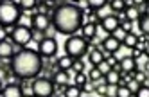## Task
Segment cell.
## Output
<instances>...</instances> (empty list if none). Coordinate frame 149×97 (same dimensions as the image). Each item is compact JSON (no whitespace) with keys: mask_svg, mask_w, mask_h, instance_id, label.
Returning <instances> with one entry per match:
<instances>
[{"mask_svg":"<svg viewBox=\"0 0 149 97\" xmlns=\"http://www.w3.org/2000/svg\"><path fill=\"white\" fill-rule=\"evenodd\" d=\"M84 24V9L72 2H61L52 7L50 25L63 36H74Z\"/></svg>","mask_w":149,"mask_h":97,"instance_id":"1","label":"cell"},{"mask_svg":"<svg viewBox=\"0 0 149 97\" xmlns=\"http://www.w3.org/2000/svg\"><path fill=\"white\" fill-rule=\"evenodd\" d=\"M9 70L18 79H34L43 70V59L38 54V50L24 47L15 52V56L11 58Z\"/></svg>","mask_w":149,"mask_h":97,"instance_id":"2","label":"cell"},{"mask_svg":"<svg viewBox=\"0 0 149 97\" xmlns=\"http://www.w3.org/2000/svg\"><path fill=\"white\" fill-rule=\"evenodd\" d=\"M24 16V11L20 9V6L11 0H2L0 2V27H15L20 24V20Z\"/></svg>","mask_w":149,"mask_h":97,"instance_id":"3","label":"cell"},{"mask_svg":"<svg viewBox=\"0 0 149 97\" xmlns=\"http://www.w3.org/2000/svg\"><path fill=\"white\" fill-rule=\"evenodd\" d=\"M88 49H90V43L77 34L68 36L65 41V54L70 56L72 59H83L84 54H88Z\"/></svg>","mask_w":149,"mask_h":97,"instance_id":"4","label":"cell"},{"mask_svg":"<svg viewBox=\"0 0 149 97\" xmlns=\"http://www.w3.org/2000/svg\"><path fill=\"white\" fill-rule=\"evenodd\" d=\"M31 40H34V32L33 29H31L29 25H22V24H18L11 29V32H9V41L13 43V45L20 47V49H24L27 47Z\"/></svg>","mask_w":149,"mask_h":97,"instance_id":"5","label":"cell"},{"mask_svg":"<svg viewBox=\"0 0 149 97\" xmlns=\"http://www.w3.org/2000/svg\"><path fill=\"white\" fill-rule=\"evenodd\" d=\"M31 94L33 97H54L56 84L49 77H34L31 83Z\"/></svg>","mask_w":149,"mask_h":97,"instance_id":"6","label":"cell"},{"mask_svg":"<svg viewBox=\"0 0 149 97\" xmlns=\"http://www.w3.org/2000/svg\"><path fill=\"white\" fill-rule=\"evenodd\" d=\"M38 54L41 56V59H50L58 54V41L52 36H43L38 41Z\"/></svg>","mask_w":149,"mask_h":97,"instance_id":"7","label":"cell"},{"mask_svg":"<svg viewBox=\"0 0 149 97\" xmlns=\"http://www.w3.org/2000/svg\"><path fill=\"white\" fill-rule=\"evenodd\" d=\"M120 22H124V16H120V15H110V16L99 20L97 22V24H99L97 27L102 29L106 34H113V32L120 27Z\"/></svg>","mask_w":149,"mask_h":97,"instance_id":"8","label":"cell"},{"mask_svg":"<svg viewBox=\"0 0 149 97\" xmlns=\"http://www.w3.org/2000/svg\"><path fill=\"white\" fill-rule=\"evenodd\" d=\"M49 27H50V18L47 15H38V13L31 15V29H33V32L45 34Z\"/></svg>","mask_w":149,"mask_h":97,"instance_id":"9","label":"cell"},{"mask_svg":"<svg viewBox=\"0 0 149 97\" xmlns=\"http://www.w3.org/2000/svg\"><path fill=\"white\" fill-rule=\"evenodd\" d=\"M122 47V43H120V40H117L115 36H111V34H108L102 41H101V50L102 52H106L110 56V54H115V52H119V49Z\"/></svg>","mask_w":149,"mask_h":97,"instance_id":"10","label":"cell"},{"mask_svg":"<svg viewBox=\"0 0 149 97\" xmlns=\"http://www.w3.org/2000/svg\"><path fill=\"white\" fill-rule=\"evenodd\" d=\"M24 88L18 83H7L6 86H2L0 97H24Z\"/></svg>","mask_w":149,"mask_h":97,"instance_id":"11","label":"cell"},{"mask_svg":"<svg viewBox=\"0 0 149 97\" xmlns=\"http://www.w3.org/2000/svg\"><path fill=\"white\" fill-rule=\"evenodd\" d=\"M119 70H120V74H124V72L133 74V72L138 70V63H136V59H133L131 56H126V58L119 59Z\"/></svg>","mask_w":149,"mask_h":97,"instance_id":"12","label":"cell"},{"mask_svg":"<svg viewBox=\"0 0 149 97\" xmlns=\"http://www.w3.org/2000/svg\"><path fill=\"white\" fill-rule=\"evenodd\" d=\"M52 83H54L56 86H68L72 84L70 83V74L67 70H54V74H52Z\"/></svg>","mask_w":149,"mask_h":97,"instance_id":"13","label":"cell"},{"mask_svg":"<svg viewBox=\"0 0 149 97\" xmlns=\"http://www.w3.org/2000/svg\"><path fill=\"white\" fill-rule=\"evenodd\" d=\"M81 31H83V38L90 43L97 36V24H95V22H86V24H83Z\"/></svg>","mask_w":149,"mask_h":97,"instance_id":"14","label":"cell"},{"mask_svg":"<svg viewBox=\"0 0 149 97\" xmlns=\"http://www.w3.org/2000/svg\"><path fill=\"white\" fill-rule=\"evenodd\" d=\"M13 56H15V45L9 41V38L0 41V59H11Z\"/></svg>","mask_w":149,"mask_h":97,"instance_id":"15","label":"cell"},{"mask_svg":"<svg viewBox=\"0 0 149 97\" xmlns=\"http://www.w3.org/2000/svg\"><path fill=\"white\" fill-rule=\"evenodd\" d=\"M106 58H108V54H106V52H102L99 47H97V49H92V50H88V61L93 65V67H97V65H99L101 61H104Z\"/></svg>","mask_w":149,"mask_h":97,"instance_id":"16","label":"cell"},{"mask_svg":"<svg viewBox=\"0 0 149 97\" xmlns=\"http://www.w3.org/2000/svg\"><path fill=\"white\" fill-rule=\"evenodd\" d=\"M122 15H124V20L130 22V24L136 22L138 16H140V13H138V9H136V6H135L133 2H127V7H126V11H124Z\"/></svg>","mask_w":149,"mask_h":97,"instance_id":"17","label":"cell"},{"mask_svg":"<svg viewBox=\"0 0 149 97\" xmlns=\"http://www.w3.org/2000/svg\"><path fill=\"white\" fill-rule=\"evenodd\" d=\"M72 65H74V59L70 56H67V54H63V56H59L56 59V70H70L72 68Z\"/></svg>","mask_w":149,"mask_h":97,"instance_id":"18","label":"cell"},{"mask_svg":"<svg viewBox=\"0 0 149 97\" xmlns=\"http://www.w3.org/2000/svg\"><path fill=\"white\" fill-rule=\"evenodd\" d=\"M106 6H108V2H106V0H88V2H86L88 13H97V11L104 9Z\"/></svg>","mask_w":149,"mask_h":97,"instance_id":"19","label":"cell"},{"mask_svg":"<svg viewBox=\"0 0 149 97\" xmlns=\"http://www.w3.org/2000/svg\"><path fill=\"white\" fill-rule=\"evenodd\" d=\"M108 6H110V11L113 15H122L126 11V7H127V2H124V0H113V2H110Z\"/></svg>","mask_w":149,"mask_h":97,"instance_id":"20","label":"cell"},{"mask_svg":"<svg viewBox=\"0 0 149 97\" xmlns=\"http://www.w3.org/2000/svg\"><path fill=\"white\" fill-rule=\"evenodd\" d=\"M120 75H122V74H120L119 70H113V68H111L108 74L104 75V83H106V84H115V86H117V84H119V81H120Z\"/></svg>","mask_w":149,"mask_h":97,"instance_id":"21","label":"cell"},{"mask_svg":"<svg viewBox=\"0 0 149 97\" xmlns=\"http://www.w3.org/2000/svg\"><path fill=\"white\" fill-rule=\"evenodd\" d=\"M122 45L127 49V50H131V49H135L136 47V43H138V40H136V34H133V32H130V34H126L124 38H122Z\"/></svg>","mask_w":149,"mask_h":97,"instance_id":"22","label":"cell"},{"mask_svg":"<svg viewBox=\"0 0 149 97\" xmlns=\"http://www.w3.org/2000/svg\"><path fill=\"white\" fill-rule=\"evenodd\" d=\"M138 29H140V32L144 36L149 34V16H147V13L138 16Z\"/></svg>","mask_w":149,"mask_h":97,"instance_id":"23","label":"cell"},{"mask_svg":"<svg viewBox=\"0 0 149 97\" xmlns=\"http://www.w3.org/2000/svg\"><path fill=\"white\" fill-rule=\"evenodd\" d=\"M63 97H83V92L79 86L76 84H68L65 88V94H63Z\"/></svg>","mask_w":149,"mask_h":97,"instance_id":"24","label":"cell"},{"mask_svg":"<svg viewBox=\"0 0 149 97\" xmlns=\"http://www.w3.org/2000/svg\"><path fill=\"white\" fill-rule=\"evenodd\" d=\"M16 4L20 6L22 11H36V6H38L36 0H24V2H16Z\"/></svg>","mask_w":149,"mask_h":97,"instance_id":"25","label":"cell"},{"mask_svg":"<svg viewBox=\"0 0 149 97\" xmlns=\"http://www.w3.org/2000/svg\"><path fill=\"white\" fill-rule=\"evenodd\" d=\"M133 81H136L138 84H147V72H142V70H136L133 72Z\"/></svg>","mask_w":149,"mask_h":97,"instance_id":"26","label":"cell"},{"mask_svg":"<svg viewBox=\"0 0 149 97\" xmlns=\"http://www.w3.org/2000/svg\"><path fill=\"white\" fill-rule=\"evenodd\" d=\"M50 7H54V4H52V2H38L36 13H38V15H47V11H49Z\"/></svg>","mask_w":149,"mask_h":97,"instance_id":"27","label":"cell"},{"mask_svg":"<svg viewBox=\"0 0 149 97\" xmlns=\"http://www.w3.org/2000/svg\"><path fill=\"white\" fill-rule=\"evenodd\" d=\"M86 81H88V77H86V74H83V72L76 74V75H74V79H72V83L76 84V86H79V88H81V86L86 83Z\"/></svg>","mask_w":149,"mask_h":97,"instance_id":"28","label":"cell"},{"mask_svg":"<svg viewBox=\"0 0 149 97\" xmlns=\"http://www.w3.org/2000/svg\"><path fill=\"white\" fill-rule=\"evenodd\" d=\"M70 70H74L76 74H79V72L86 74V68H84V61H83V59H74V65H72Z\"/></svg>","mask_w":149,"mask_h":97,"instance_id":"29","label":"cell"},{"mask_svg":"<svg viewBox=\"0 0 149 97\" xmlns=\"http://www.w3.org/2000/svg\"><path fill=\"white\" fill-rule=\"evenodd\" d=\"M133 97H149V86L147 84H140L138 90L133 94Z\"/></svg>","mask_w":149,"mask_h":97,"instance_id":"30","label":"cell"},{"mask_svg":"<svg viewBox=\"0 0 149 97\" xmlns=\"http://www.w3.org/2000/svg\"><path fill=\"white\" fill-rule=\"evenodd\" d=\"M86 77H88V81H97V79L102 77V75H101V72L95 68V67H92V68L88 70V74H86Z\"/></svg>","mask_w":149,"mask_h":97,"instance_id":"31","label":"cell"},{"mask_svg":"<svg viewBox=\"0 0 149 97\" xmlns=\"http://www.w3.org/2000/svg\"><path fill=\"white\" fill-rule=\"evenodd\" d=\"M95 68H97V70L101 72V75H102V77H104V75L108 74L110 70H111V67H110L108 63H106V59H104V61H101V63H99V65H97V67H95Z\"/></svg>","mask_w":149,"mask_h":97,"instance_id":"32","label":"cell"},{"mask_svg":"<svg viewBox=\"0 0 149 97\" xmlns=\"http://www.w3.org/2000/svg\"><path fill=\"white\" fill-rule=\"evenodd\" d=\"M115 97H133V94L126 88V86H117V92H115Z\"/></svg>","mask_w":149,"mask_h":97,"instance_id":"33","label":"cell"},{"mask_svg":"<svg viewBox=\"0 0 149 97\" xmlns=\"http://www.w3.org/2000/svg\"><path fill=\"white\" fill-rule=\"evenodd\" d=\"M93 90H95V86H93L92 81H86V83L81 86V92H83V94H92Z\"/></svg>","mask_w":149,"mask_h":97,"instance_id":"34","label":"cell"},{"mask_svg":"<svg viewBox=\"0 0 149 97\" xmlns=\"http://www.w3.org/2000/svg\"><path fill=\"white\" fill-rule=\"evenodd\" d=\"M138 86H140V84H138L136 81H133V79H131V81H127V83H126V88H127V90H130L131 94H135V92L138 90Z\"/></svg>","mask_w":149,"mask_h":97,"instance_id":"35","label":"cell"},{"mask_svg":"<svg viewBox=\"0 0 149 97\" xmlns=\"http://www.w3.org/2000/svg\"><path fill=\"white\" fill-rule=\"evenodd\" d=\"M117 86L115 84H106V97H115Z\"/></svg>","mask_w":149,"mask_h":97,"instance_id":"36","label":"cell"},{"mask_svg":"<svg viewBox=\"0 0 149 97\" xmlns=\"http://www.w3.org/2000/svg\"><path fill=\"white\" fill-rule=\"evenodd\" d=\"M120 29L126 32V34H130V32H131V24H130V22H120Z\"/></svg>","mask_w":149,"mask_h":97,"instance_id":"37","label":"cell"},{"mask_svg":"<svg viewBox=\"0 0 149 97\" xmlns=\"http://www.w3.org/2000/svg\"><path fill=\"white\" fill-rule=\"evenodd\" d=\"M95 92H97L101 97L106 95V84H99V86H95Z\"/></svg>","mask_w":149,"mask_h":97,"instance_id":"38","label":"cell"},{"mask_svg":"<svg viewBox=\"0 0 149 97\" xmlns=\"http://www.w3.org/2000/svg\"><path fill=\"white\" fill-rule=\"evenodd\" d=\"M7 38H9L7 29H6V27H0V41H4V40H7Z\"/></svg>","mask_w":149,"mask_h":97,"instance_id":"39","label":"cell"},{"mask_svg":"<svg viewBox=\"0 0 149 97\" xmlns=\"http://www.w3.org/2000/svg\"><path fill=\"white\" fill-rule=\"evenodd\" d=\"M0 92H2V79H0Z\"/></svg>","mask_w":149,"mask_h":97,"instance_id":"40","label":"cell"},{"mask_svg":"<svg viewBox=\"0 0 149 97\" xmlns=\"http://www.w3.org/2000/svg\"><path fill=\"white\" fill-rule=\"evenodd\" d=\"M54 97H63V95H54Z\"/></svg>","mask_w":149,"mask_h":97,"instance_id":"41","label":"cell"},{"mask_svg":"<svg viewBox=\"0 0 149 97\" xmlns=\"http://www.w3.org/2000/svg\"><path fill=\"white\" fill-rule=\"evenodd\" d=\"M104 97H106V95H104Z\"/></svg>","mask_w":149,"mask_h":97,"instance_id":"42","label":"cell"}]
</instances>
